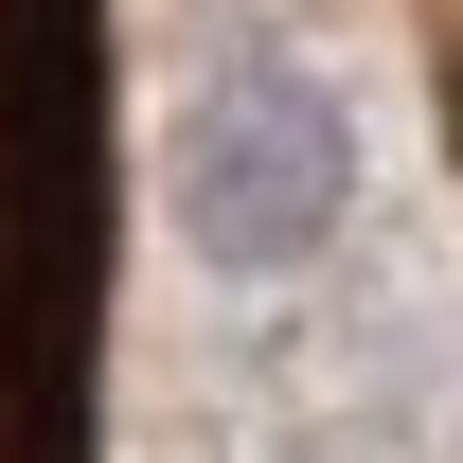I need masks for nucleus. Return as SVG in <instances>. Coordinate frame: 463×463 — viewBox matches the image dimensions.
Listing matches in <instances>:
<instances>
[{
  "label": "nucleus",
  "mask_w": 463,
  "mask_h": 463,
  "mask_svg": "<svg viewBox=\"0 0 463 463\" xmlns=\"http://www.w3.org/2000/svg\"><path fill=\"white\" fill-rule=\"evenodd\" d=\"M108 268V71L90 0H0V463H71Z\"/></svg>",
  "instance_id": "1"
}]
</instances>
